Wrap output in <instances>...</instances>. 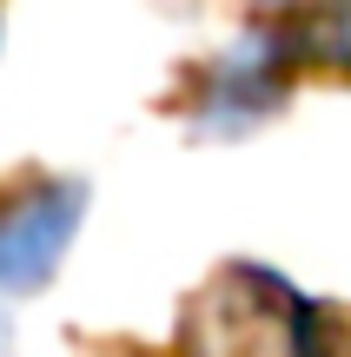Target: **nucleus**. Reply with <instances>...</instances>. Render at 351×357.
I'll use <instances>...</instances> for the list:
<instances>
[{
    "label": "nucleus",
    "mask_w": 351,
    "mask_h": 357,
    "mask_svg": "<svg viewBox=\"0 0 351 357\" xmlns=\"http://www.w3.org/2000/svg\"><path fill=\"white\" fill-rule=\"evenodd\" d=\"M186 357H318L312 311L265 271H225L186 311Z\"/></svg>",
    "instance_id": "nucleus-1"
},
{
    "label": "nucleus",
    "mask_w": 351,
    "mask_h": 357,
    "mask_svg": "<svg viewBox=\"0 0 351 357\" xmlns=\"http://www.w3.org/2000/svg\"><path fill=\"white\" fill-rule=\"evenodd\" d=\"M80 218H87V185L80 178H47V185L20 192L0 212V291H40L60 271Z\"/></svg>",
    "instance_id": "nucleus-2"
},
{
    "label": "nucleus",
    "mask_w": 351,
    "mask_h": 357,
    "mask_svg": "<svg viewBox=\"0 0 351 357\" xmlns=\"http://www.w3.org/2000/svg\"><path fill=\"white\" fill-rule=\"evenodd\" d=\"M265 60H272V40H246V47H232V60L212 73V119H219V126H232V119L246 126V119L278 93Z\"/></svg>",
    "instance_id": "nucleus-3"
},
{
    "label": "nucleus",
    "mask_w": 351,
    "mask_h": 357,
    "mask_svg": "<svg viewBox=\"0 0 351 357\" xmlns=\"http://www.w3.org/2000/svg\"><path fill=\"white\" fill-rule=\"evenodd\" d=\"M305 53H318V60H331V66H351V0H331L325 13H312Z\"/></svg>",
    "instance_id": "nucleus-4"
}]
</instances>
